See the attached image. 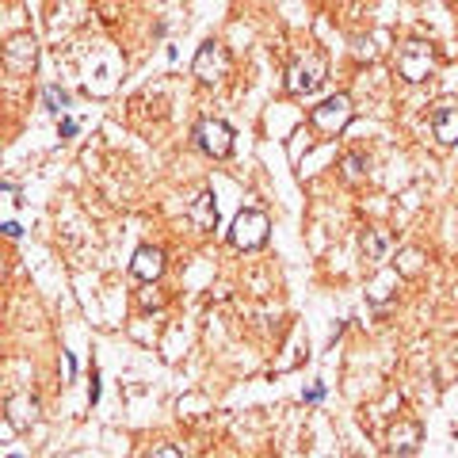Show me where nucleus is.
I'll use <instances>...</instances> for the list:
<instances>
[{
    "instance_id": "nucleus-1",
    "label": "nucleus",
    "mask_w": 458,
    "mask_h": 458,
    "mask_svg": "<svg viewBox=\"0 0 458 458\" xmlns=\"http://www.w3.org/2000/svg\"><path fill=\"white\" fill-rule=\"evenodd\" d=\"M328 81V57L325 50L310 47L306 54H298L291 69H286V92L291 96H313Z\"/></svg>"
},
{
    "instance_id": "nucleus-2",
    "label": "nucleus",
    "mask_w": 458,
    "mask_h": 458,
    "mask_svg": "<svg viewBox=\"0 0 458 458\" xmlns=\"http://www.w3.org/2000/svg\"><path fill=\"white\" fill-rule=\"evenodd\" d=\"M229 69H233V54H229V47H222L218 38H207L203 47H199L195 62H191V73L199 84H207V89H214V84H222L229 77Z\"/></svg>"
},
{
    "instance_id": "nucleus-3",
    "label": "nucleus",
    "mask_w": 458,
    "mask_h": 458,
    "mask_svg": "<svg viewBox=\"0 0 458 458\" xmlns=\"http://www.w3.org/2000/svg\"><path fill=\"white\" fill-rule=\"evenodd\" d=\"M271 237V218L264 210H241L233 225H229V245L241 249V252H256L264 249Z\"/></svg>"
},
{
    "instance_id": "nucleus-4",
    "label": "nucleus",
    "mask_w": 458,
    "mask_h": 458,
    "mask_svg": "<svg viewBox=\"0 0 458 458\" xmlns=\"http://www.w3.org/2000/svg\"><path fill=\"white\" fill-rule=\"evenodd\" d=\"M397 73H401V81H409V84H424L428 77L436 73V47L432 42H424V38H409L405 47H401V54H397Z\"/></svg>"
},
{
    "instance_id": "nucleus-5",
    "label": "nucleus",
    "mask_w": 458,
    "mask_h": 458,
    "mask_svg": "<svg viewBox=\"0 0 458 458\" xmlns=\"http://www.w3.org/2000/svg\"><path fill=\"white\" fill-rule=\"evenodd\" d=\"M352 119H355V107H352V96H344V92L321 99V104L310 111V123L318 126L321 134H340V131H348Z\"/></svg>"
},
{
    "instance_id": "nucleus-6",
    "label": "nucleus",
    "mask_w": 458,
    "mask_h": 458,
    "mask_svg": "<svg viewBox=\"0 0 458 458\" xmlns=\"http://www.w3.org/2000/svg\"><path fill=\"white\" fill-rule=\"evenodd\" d=\"M191 138L207 157H214V161H225V157L233 153V126L222 123V119H203L195 126Z\"/></svg>"
},
{
    "instance_id": "nucleus-7",
    "label": "nucleus",
    "mask_w": 458,
    "mask_h": 458,
    "mask_svg": "<svg viewBox=\"0 0 458 458\" xmlns=\"http://www.w3.org/2000/svg\"><path fill=\"white\" fill-rule=\"evenodd\" d=\"M4 65L12 69V73H35V65H38V38L35 35H12L8 38V47H4Z\"/></svg>"
},
{
    "instance_id": "nucleus-8",
    "label": "nucleus",
    "mask_w": 458,
    "mask_h": 458,
    "mask_svg": "<svg viewBox=\"0 0 458 458\" xmlns=\"http://www.w3.org/2000/svg\"><path fill=\"white\" fill-rule=\"evenodd\" d=\"M432 134L439 146H458V99L443 96L432 107Z\"/></svg>"
},
{
    "instance_id": "nucleus-9",
    "label": "nucleus",
    "mask_w": 458,
    "mask_h": 458,
    "mask_svg": "<svg viewBox=\"0 0 458 458\" xmlns=\"http://www.w3.org/2000/svg\"><path fill=\"white\" fill-rule=\"evenodd\" d=\"M420 439H424V428L417 420H409V417H397L390 424V432H386V447H390L394 454H412L420 447Z\"/></svg>"
},
{
    "instance_id": "nucleus-10",
    "label": "nucleus",
    "mask_w": 458,
    "mask_h": 458,
    "mask_svg": "<svg viewBox=\"0 0 458 458\" xmlns=\"http://www.w3.org/2000/svg\"><path fill=\"white\" fill-rule=\"evenodd\" d=\"M131 276L138 283H157V279L165 276V252L153 249V245H141L134 252V260H131Z\"/></svg>"
},
{
    "instance_id": "nucleus-11",
    "label": "nucleus",
    "mask_w": 458,
    "mask_h": 458,
    "mask_svg": "<svg viewBox=\"0 0 458 458\" xmlns=\"http://www.w3.org/2000/svg\"><path fill=\"white\" fill-rule=\"evenodd\" d=\"M4 420H8V432H20V428L35 424V420H38V401H35L31 394H16V397H8V412H4Z\"/></svg>"
},
{
    "instance_id": "nucleus-12",
    "label": "nucleus",
    "mask_w": 458,
    "mask_h": 458,
    "mask_svg": "<svg viewBox=\"0 0 458 458\" xmlns=\"http://www.w3.org/2000/svg\"><path fill=\"white\" fill-rule=\"evenodd\" d=\"M188 218H191V225L199 229V233H210V229L218 225V203H214V195H210V191H199V195L191 199Z\"/></svg>"
},
{
    "instance_id": "nucleus-13",
    "label": "nucleus",
    "mask_w": 458,
    "mask_h": 458,
    "mask_svg": "<svg viewBox=\"0 0 458 458\" xmlns=\"http://www.w3.org/2000/svg\"><path fill=\"white\" fill-rule=\"evenodd\" d=\"M390 252H394V233H390V229H382V225L367 229V233H363V256H367V260L382 264V260H390Z\"/></svg>"
},
{
    "instance_id": "nucleus-14",
    "label": "nucleus",
    "mask_w": 458,
    "mask_h": 458,
    "mask_svg": "<svg viewBox=\"0 0 458 458\" xmlns=\"http://www.w3.org/2000/svg\"><path fill=\"white\" fill-rule=\"evenodd\" d=\"M424 264H428V256L420 252V249H401L397 256H394V267H397V276L401 279H412V276H420V271H424Z\"/></svg>"
},
{
    "instance_id": "nucleus-15",
    "label": "nucleus",
    "mask_w": 458,
    "mask_h": 458,
    "mask_svg": "<svg viewBox=\"0 0 458 458\" xmlns=\"http://www.w3.org/2000/svg\"><path fill=\"white\" fill-rule=\"evenodd\" d=\"M340 180L344 183H352V188H360V183L367 180V161H363V153H348L340 161Z\"/></svg>"
},
{
    "instance_id": "nucleus-16",
    "label": "nucleus",
    "mask_w": 458,
    "mask_h": 458,
    "mask_svg": "<svg viewBox=\"0 0 458 458\" xmlns=\"http://www.w3.org/2000/svg\"><path fill=\"white\" fill-rule=\"evenodd\" d=\"M397 279H401V276H397V267H390L386 276H378L375 283H370V302H386V298H390V286H394Z\"/></svg>"
},
{
    "instance_id": "nucleus-17",
    "label": "nucleus",
    "mask_w": 458,
    "mask_h": 458,
    "mask_svg": "<svg viewBox=\"0 0 458 458\" xmlns=\"http://www.w3.org/2000/svg\"><path fill=\"white\" fill-rule=\"evenodd\" d=\"M42 104H47V111H54V114H62V111H65V104H69V96H65L62 89H54V84H50V89H47V92H42Z\"/></svg>"
},
{
    "instance_id": "nucleus-18",
    "label": "nucleus",
    "mask_w": 458,
    "mask_h": 458,
    "mask_svg": "<svg viewBox=\"0 0 458 458\" xmlns=\"http://www.w3.org/2000/svg\"><path fill=\"white\" fill-rule=\"evenodd\" d=\"M146 458H183L180 454V447H172V443H165V447H157L153 454H146Z\"/></svg>"
},
{
    "instance_id": "nucleus-19",
    "label": "nucleus",
    "mask_w": 458,
    "mask_h": 458,
    "mask_svg": "<svg viewBox=\"0 0 458 458\" xmlns=\"http://www.w3.org/2000/svg\"><path fill=\"white\" fill-rule=\"evenodd\" d=\"M141 306H146V310H161V306H165V298H161V294H149V291H146V294H141Z\"/></svg>"
},
{
    "instance_id": "nucleus-20",
    "label": "nucleus",
    "mask_w": 458,
    "mask_h": 458,
    "mask_svg": "<svg viewBox=\"0 0 458 458\" xmlns=\"http://www.w3.org/2000/svg\"><path fill=\"white\" fill-rule=\"evenodd\" d=\"M77 134V123L73 119H62V138H73Z\"/></svg>"
},
{
    "instance_id": "nucleus-21",
    "label": "nucleus",
    "mask_w": 458,
    "mask_h": 458,
    "mask_svg": "<svg viewBox=\"0 0 458 458\" xmlns=\"http://www.w3.org/2000/svg\"><path fill=\"white\" fill-rule=\"evenodd\" d=\"M89 397H92V401H99V375H96V370H92V386H89Z\"/></svg>"
}]
</instances>
